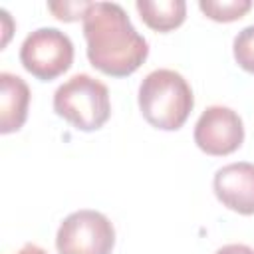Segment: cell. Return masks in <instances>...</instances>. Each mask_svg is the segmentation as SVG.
I'll return each mask as SVG.
<instances>
[{
  "label": "cell",
  "instance_id": "9c48e42d",
  "mask_svg": "<svg viewBox=\"0 0 254 254\" xmlns=\"http://www.w3.org/2000/svg\"><path fill=\"white\" fill-rule=\"evenodd\" d=\"M141 20L157 32H171L185 22L187 4L183 0H137Z\"/></svg>",
  "mask_w": 254,
  "mask_h": 254
},
{
  "label": "cell",
  "instance_id": "7a4b0ae2",
  "mask_svg": "<svg viewBox=\"0 0 254 254\" xmlns=\"http://www.w3.org/2000/svg\"><path fill=\"white\" fill-rule=\"evenodd\" d=\"M194 105L192 89L175 69H155L139 85V109L149 125L177 131L185 125Z\"/></svg>",
  "mask_w": 254,
  "mask_h": 254
},
{
  "label": "cell",
  "instance_id": "8fae6325",
  "mask_svg": "<svg viewBox=\"0 0 254 254\" xmlns=\"http://www.w3.org/2000/svg\"><path fill=\"white\" fill-rule=\"evenodd\" d=\"M234 60L236 64L254 73V26H246L244 30H240L234 38Z\"/></svg>",
  "mask_w": 254,
  "mask_h": 254
},
{
  "label": "cell",
  "instance_id": "30bf717a",
  "mask_svg": "<svg viewBox=\"0 0 254 254\" xmlns=\"http://www.w3.org/2000/svg\"><path fill=\"white\" fill-rule=\"evenodd\" d=\"M198 8L214 22H234L242 18L250 8V0H200Z\"/></svg>",
  "mask_w": 254,
  "mask_h": 254
},
{
  "label": "cell",
  "instance_id": "5bb4252c",
  "mask_svg": "<svg viewBox=\"0 0 254 254\" xmlns=\"http://www.w3.org/2000/svg\"><path fill=\"white\" fill-rule=\"evenodd\" d=\"M16 254H48L44 248H40V246H36V244H32V242H28V244H24Z\"/></svg>",
  "mask_w": 254,
  "mask_h": 254
},
{
  "label": "cell",
  "instance_id": "5b68a950",
  "mask_svg": "<svg viewBox=\"0 0 254 254\" xmlns=\"http://www.w3.org/2000/svg\"><path fill=\"white\" fill-rule=\"evenodd\" d=\"M20 62L34 77L50 81L69 69L73 62V44L69 36L58 28H38L22 42Z\"/></svg>",
  "mask_w": 254,
  "mask_h": 254
},
{
  "label": "cell",
  "instance_id": "52a82bcc",
  "mask_svg": "<svg viewBox=\"0 0 254 254\" xmlns=\"http://www.w3.org/2000/svg\"><path fill=\"white\" fill-rule=\"evenodd\" d=\"M216 198L238 214H254V163H230L216 171L214 181Z\"/></svg>",
  "mask_w": 254,
  "mask_h": 254
},
{
  "label": "cell",
  "instance_id": "ba28073f",
  "mask_svg": "<svg viewBox=\"0 0 254 254\" xmlns=\"http://www.w3.org/2000/svg\"><path fill=\"white\" fill-rule=\"evenodd\" d=\"M30 87L14 73H0V133L18 131L28 117Z\"/></svg>",
  "mask_w": 254,
  "mask_h": 254
},
{
  "label": "cell",
  "instance_id": "7c38bea8",
  "mask_svg": "<svg viewBox=\"0 0 254 254\" xmlns=\"http://www.w3.org/2000/svg\"><path fill=\"white\" fill-rule=\"evenodd\" d=\"M89 6H91V2H85V0H81V2H65V0L64 2H48V10L64 22H73L79 18L83 20Z\"/></svg>",
  "mask_w": 254,
  "mask_h": 254
},
{
  "label": "cell",
  "instance_id": "8992f818",
  "mask_svg": "<svg viewBox=\"0 0 254 254\" xmlns=\"http://www.w3.org/2000/svg\"><path fill=\"white\" fill-rule=\"evenodd\" d=\"M244 141L242 119L236 111L224 105H210L202 111L194 125V143L200 151L212 157L234 153Z\"/></svg>",
  "mask_w": 254,
  "mask_h": 254
},
{
  "label": "cell",
  "instance_id": "277c9868",
  "mask_svg": "<svg viewBox=\"0 0 254 254\" xmlns=\"http://www.w3.org/2000/svg\"><path fill=\"white\" fill-rule=\"evenodd\" d=\"M113 244L115 230L111 220L91 208L65 216L56 234L60 254H111Z\"/></svg>",
  "mask_w": 254,
  "mask_h": 254
},
{
  "label": "cell",
  "instance_id": "3957f363",
  "mask_svg": "<svg viewBox=\"0 0 254 254\" xmlns=\"http://www.w3.org/2000/svg\"><path fill=\"white\" fill-rule=\"evenodd\" d=\"M54 111L79 131H95L111 115L107 85L87 73H75L56 89Z\"/></svg>",
  "mask_w": 254,
  "mask_h": 254
},
{
  "label": "cell",
  "instance_id": "6da1fadb",
  "mask_svg": "<svg viewBox=\"0 0 254 254\" xmlns=\"http://www.w3.org/2000/svg\"><path fill=\"white\" fill-rule=\"evenodd\" d=\"M87 58L99 71L125 77L149 56L147 40L135 30L127 12L115 2H91L83 16Z\"/></svg>",
  "mask_w": 254,
  "mask_h": 254
},
{
  "label": "cell",
  "instance_id": "4fadbf2b",
  "mask_svg": "<svg viewBox=\"0 0 254 254\" xmlns=\"http://www.w3.org/2000/svg\"><path fill=\"white\" fill-rule=\"evenodd\" d=\"M214 254H254V250L246 244H226V246L218 248Z\"/></svg>",
  "mask_w": 254,
  "mask_h": 254
}]
</instances>
